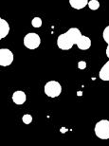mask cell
<instances>
[{
  "mask_svg": "<svg viewBox=\"0 0 109 146\" xmlns=\"http://www.w3.org/2000/svg\"><path fill=\"white\" fill-rule=\"evenodd\" d=\"M69 5L74 10H82L88 5V0H69Z\"/></svg>",
  "mask_w": 109,
  "mask_h": 146,
  "instance_id": "8fae6325",
  "label": "cell"
},
{
  "mask_svg": "<svg viewBox=\"0 0 109 146\" xmlns=\"http://www.w3.org/2000/svg\"><path fill=\"white\" fill-rule=\"evenodd\" d=\"M42 24H43V21H42V19L40 18V17H34L33 19L31 20V26L33 28H36V29H38V28H40L41 26H42Z\"/></svg>",
  "mask_w": 109,
  "mask_h": 146,
  "instance_id": "4fadbf2b",
  "label": "cell"
},
{
  "mask_svg": "<svg viewBox=\"0 0 109 146\" xmlns=\"http://www.w3.org/2000/svg\"><path fill=\"white\" fill-rule=\"evenodd\" d=\"M57 46L62 50H69L74 45L68 39V37L66 36V33H62L57 38Z\"/></svg>",
  "mask_w": 109,
  "mask_h": 146,
  "instance_id": "5b68a950",
  "label": "cell"
},
{
  "mask_svg": "<svg viewBox=\"0 0 109 146\" xmlns=\"http://www.w3.org/2000/svg\"><path fill=\"white\" fill-rule=\"evenodd\" d=\"M105 54H106V56H107L108 60H109V44L107 45V48H106V49H105Z\"/></svg>",
  "mask_w": 109,
  "mask_h": 146,
  "instance_id": "e0dca14e",
  "label": "cell"
},
{
  "mask_svg": "<svg viewBox=\"0 0 109 146\" xmlns=\"http://www.w3.org/2000/svg\"><path fill=\"white\" fill-rule=\"evenodd\" d=\"M14 60V55L13 51L9 48H1L0 49V66H9L13 64Z\"/></svg>",
  "mask_w": 109,
  "mask_h": 146,
  "instance_id": "277c9868",
  "label": "cell"
},
{
  "mask_svg": "<svg viewBox=\"0 0 109 146\" xmlns=\"http://www.w3.org/2000/svg\"><path fill=\"white\" fill-rule=\"evenodd\" d=\"M91 45H92L91 39L85 35H82L77 42V44H76V46H78V48L80 50H87V49H89L91 48Z\"/></svg>",
  "mask_w": 109,
  "mask_h": 146,
  "instance_id": "ba28073f",
  "label": "cell"
},
{
  "mask_svg": "<svg viewBox=\"0 0 109 146\" xmlns=\"http://www.w3.org/2000/svg\"><path fill=\"white\" fill-rule=\"evenodd\" d=\"M32 119H32V116L31 115V114H25V115H23V117H22V121L27 125L31 123Z\"/></svg>",
  "mask_w": 109,
  "mask_h": 146,
  "instance_id": "5bb4252c",
  "label": "cell"
},
{
  "mask_svg": "<svg viewBox=\"0 0 109 146\" xmlns=\"http://www.w3.org/2000/svg\"><path fill=\"white\" fill-rule=\"evenodd\" d=\"M10 33V25L5 19L0 18V39L7 37Z\"/></svg>",
  "mask_w": 109,
  "mask_h": 146,
  "instance_id": "9c48e42d",
  "label": "cell"
},
{
  "mask_svg": "<svg viewBox=\"0 0 109 146\" xmlns=\"http://www.w3.org/2000/svg\"><path fill=\"white\" fill-rule=\"evenodd\" d=\"M99 77L102 81L104 82H109V60L100 69Z\"/></svg>",
  "mask_w": 109,
  "mask_h": 146,
  "instance_id": "30bf717a",
  "label": "cell"
},
{
  "mask_svg": "<svg viewBox=\"0 0 109 146\" xmlns=\"http://www.w3.org/2000/svg\"><path fill=\"white\" fill-rule=\"evenodd\" d=\"M88 8L91 11H97L100 8V2L98 0H90L88 1Z\"/></svg>",
  "mask_w": 109,
  "mask_h": 146,
  "instance_id": "7c38bea8",
  "label": "cell"
},
{
  "mask_svg": "<svg viewBox=\"0 0 109 146\" xmlns=\"http://www.w3.org/2000/svg\"><path fill=\"white\" fill-rule=\"evenodd\" d=\"M11 99H13V102L17 106H22L26 103V100H27V96H26V93L22 90H16L13 93V96H11Z\"/></svg>",
  "mask_w": 109,
  "mask_h": 146,
  "instance_id": "52a82bcc",
  "label": "cell"
},
{
  "mask_svg": "<svg viewBox=\"0 0 109 146\" xmlns=\"http://www.w3.org/2000/svg\"><path fill=\"white\" fill-rule=\"evenodd\" d=\"M23 43H24V46L28 49H31V50H33V49H36L40 46L41 38L37 33H29L25 35L24 40H23Z\"/></svg>",
  "mask_w": 109,
  "mask_h": 146,
  "instance_id": "3957f363",
  "label": "cell"
},
{
  "mask_svg": "<svg viewBox=\"0 0 109 146\" xmlns=\"http://www.w3.org/2000/svg\"><path fill=\"white\" fill-rule=\"evenodd\" d=\"M94 133L97 138L101 139H109V121L108 119H101L96 123L94 127Z\"/></svg>",
  "mask_w": 109,
  "mask_h": 146,
  "instance_id": "6da1fadb",
  "label": "cell"
},
{
  "mask_svg": "<svg viewBox=\"0 0 109 146\" xmlns=\"http://www.w3.org/2000/svg\"><path fill=\"white\" fill-rule=\"evenodd\" d=\"M78 68L81 69V70L86 68V62H85V61H79L78 62Z\"/></svg>",
  "mask_w": 109,
  "mask_h": 146,
  "instance_id": "2e32d148",
  "label": "cell"
},
{
  "mask_svg": "<svg viewBox=\"0 0 109 146\" xmlns=\"http://www.w3.org/2000/svg\"><path fill=\"white\" fill-rule=\"evenodd\" d=\"M102 38H104V41H105V43L108 45L109 44V26H107L104 30V31H102Z\"/></svg>",
  "mask_w": 109,
  "mask_h": 146,
  "instance_id": "9a60e30c",
  "label": "cell"
},
{
  "mask_svg": "<svg viewBox=\"0 0 109 146\" xmlns=\"http://www.w3.org/2000/svg\"><path fill=\"white\" fill-rule=\"evenodd\" d=\"M66 34V36L68 37V39L71 41V43L73 45H76L77 42L79 41V39L81 38V36L82 35L81 31L79 30L78 28H70L68 31L64 33Z\"/></svg>",
  "mask_w": 109,
  "mask_h": 146,
  "instance_id": "8992f818",
  "label": "cell"
},
{
  "mask_svg": "<svg viewBox=\"0 0 109 146\" xmlns=\"http://www.w3.org/2000/svg\"><path fill=\"white\" fill-rule=\"evenodd\" d=\"M44 92L49 98H57L62 93V86L57 81H49L44 86Z\"/></svg>",
  "mask_w": 109,
  "mask_h": 146,
  "instance_id": "7a4b0ae2",
  "label": "cell"
}]
</instances>
